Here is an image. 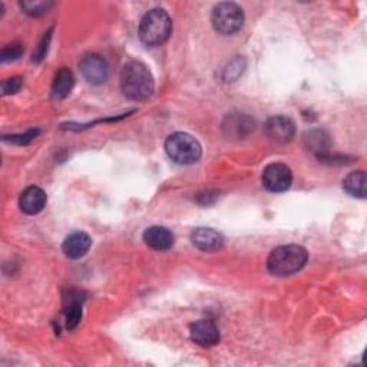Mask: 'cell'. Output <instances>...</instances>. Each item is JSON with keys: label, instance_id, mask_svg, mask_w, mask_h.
Segmentation results:
<instances>
[{"label": "cell", "instance_id": "9a60e30c", "mask_svg": "<svg viewBox=\"0 0 367 367\" xmlns=\"http://www.w3.org/2000/svg\"><path fill=\"white\" fill-rule=\"evenodd\" d=\"M191 241L201 251H215L224 244L222 236L211 228H197L191 234Z\"/></svg>", "mask_w": 367, "mask_h": 367}, {"label": "cell", "instance_id": "d6986e66", "mask_svg": "<svg viewBox=\"0 0 367 367\" xmlns=\"http://www.w3.org/2000/svg\"><path fill=\"white\" fill-rule=\"evenodd\" d=\"M52 6V2H44V0H35V2L33 0H25V2H20L22 11L29 16H42L48 13Z\"/></svg>", "mask_w": 367, "mask_h": 367}, {"label": "cell", "instance_id": "44dd1931", "mask_svg": "<svg viewBox=\"0 0 367 367\" xmlns=\"http://www.w3.org/2000/svg\"><path fill=\"white\" fill-rule=\"evenodd\" d=\"M51 37H52V30H49L48 33H44V36H43L42 40L39 42L37 48H36L35 52H33V58H32V61H33L35 64H40V62L44 59L46 54H48Z\"/></svg>", "mask_w": 367, "mask_h": 367}, {"label": "cell", "instance_id": "6da1fadb", "mask_svg": "<svg viewBox=\"0 0 367 367\" xmlns=\"http://www.w3.org/2000/svg\"><path fill=\"white\" fill-rule=\"evenodd\" d=\"M121 89L131 101H145L155 89L152 73L141 62H129L121 72Z\"/></svg>", "mask_w": 367, "mask_h": 367}, {"label": "cell", "instance_id": "cb8c5ba5", "mask_svg": "<svg viewBox=\"0 0 367 367\" xmlns=\"http://www.w3.org/2000/svg\"><path fill=\"white\" fill-rule=\"evenodd\" d=\"M37 135V131H29L25 135H13V136H6L5 140L11 141V143H16L19 145H26L28 143H30L33 138Z\"/></svg>", "mask_w": 367, "mask_h": 367}, {"label": "cell", "instance_id": "7402d4cb", "mask_svg": "<svg viewBox=\"0 0 367 367\" xmlns=\"http://www.w3.org/2000/svg\"><path fill=\"white\" fill-rule=\"evenodd\" d=\"M22 55H23V46L20 43H12V44H8L6 48L2 51L0 58H2V62L6 64V62L18 61Z\"/></svg>", "mask_w": 367, "mask_h": 367}, {"label": "cell", "instance_id": "5bb4252c", "mask_svg": "<svg viewBox=\"0 0 367 367\" xmlns=\"http://www.w3.org/2000/svg\"><path fill=\"white\" fill-rule=\"evenodd\" d=\"M303 143L304 147L315 154L318 158L325 157L329 154L330 150V136L327 135L326 131H321V129H311L308 132L304 133L303 136Z\"/></svg>", "mask_w": 367, "mask_h": 367}, {"label": "cell", "instance_id": "603a6c76", "mask_svg": "<svg viewBox=\"0 0 367 367\" xmlns=\"http://www.w3.org/2000/svg\"><path fill=\"white\" fill-rule=\"evenodd\" d=\"M22 85H23V79L19 78V76L6 79V80L2 83V94H4V95H13V94H16V92L20 90Z\"/></svg>", "mask_w": 367, "mask_h": 367}, {"label": "cell", "instance_id": "e0dca14e", "mask_svg": "<svg viewBox=\"0 0 367 367\" xmlns=\"http://www.w3.org/2000/svg\"><path fill=\"white\" fill-rule=\"evenodd\" d=\"M80 294L71 291L69 297L65 299V317H66V327L69 330L75 329L82 317V300H79Z\"/></svg>", "mask_w": 367, "mask_h": 367}, {"label": "cell", "instance_id": "3957f363", "mask_svg": "<svg viewBox=\"0 0 367 367\" xmlns=\"http://www.w3.org/2000/svg\"><path fill=\"white\" fill-rule=\"evenodd\" d=\"M172 32V20L164 9L147 12L140 23V37L147 46L165 43Z\"/></svg>", "mask_w": 367, "mask_h": 367}, {"label": "cell", "instance_id": "7a4b0ae2", "mask_svg": "<svg viewBox=\"0 0 367 367\" xmlns=\"http://www.w3.org/2000/svg\"><path fill=\"white\" fill-rule=\"evenodd\" d=\"M308 260V253L304 247L289 244L274 248L267 258V270L275 277H287L300 271Z\"/></svg>", "mask_w": 367, "mask_h": 367}, {"label": "cell", "instance_id": "4fadbf2b", "mask_svg": "<svg viewBox=\"0 0 367 367\" xmlns=\"http://www.w3.org/2000/svg\"><path fill=\"white\" fill-rule=\"evenodd\" d=\"M46 201H48V198H46V194L42 188L29 187L20 194L19 207L25 214L35 215V214H39L44 208Z\"/></svg>", "mask_w": 367, "mask_h": 367}, {"label": "cell", "instance_id": "2e32d148", "mask_svg": "<svg viewBox=\"0 0 367 367\" xmlns=\"http://www.w3.org/2000/svg\"><path fill=\"white\" fill-rule=\"evenodd\" d=\"M75 85V76L71 69L68 68H61L54 79L52 83V97L54 100H65Z\"/></svg>", "mask_w": 367, "mask_h": 367}, {"label": "cell", "instance_id": "9c48e42d", "mask_svg": "<svg viewBox=\"0 0 367 367\" xmlns=\"http://www.w3.org/2000/svg\"><path fill=\"white\" fill-rule=\"evenodd\" d=\"M255 128L253 118L244 114H231L222 122V132L228 140H244Z\"/></svg>", "mask_w": 367, "mask_h": 367}, {"label": "cell", "instance_id": "5b68a950", "mask_svg": "<svg viewBox=\"0 0 367 367\" xmlns=\"http://www.w3.org/2000/svg\"><path fill=\"white\" fill-rule=\"evenodd\" d=\"M211 23L221 35H234L244 25V12L237 4L233 2L218 4L212 11Z\"/></svg>", "mask_w": 367, "mask_h": 367}, {"label": "cell", "instance_id": "277c9868", "mask_svg": "<svg viewBox=\"0 0 367 367\" xmlns=\"http://www.w3.org/2000/svg\"><path fill=\"white\" fill-rule=\"evenodd\" d=\"M168 157L179 165L195 164L203 154V148L195 138L187 132H175L165 143Z\"/></svg>", "mask_w": 367, "mask_h": 367}, {"label": "cell", "instance_id": "7c38bea8", "mask_svg": "<svg viewBox=\"0 0 367 367\" xmlns=\"http://www.w3.org/2000/svg\"><path fill=\"white\" fill-rule=\"evenodd\" d=\"M90 246H92L90 237L83 231H76V233L69 234L65 239V241L62 244V251L68 258L78 260L89 251Z\"/></svg>", "mask_w": 367, "mask_h": 367}, {"label": "cell", "instance_id": "30bf717a", "mask_svg": "<svg viewBox=\"0 0 367 367\" xmlns=\"http://www.w3.org/2000/svg\"><path fill=\"white\" fill-rule=\"evenodd\" d=\"M190 333L193 342L203 347H211L219 342V330L211 320L195 321L190 327Z\"/></svg>", "mask_w": 367, "mask_h": 367}, {"label": "cell", "instance_id": "ac0fdd59", "mask_svg": "<svg viewBox=\"0 0 367 367\" xmlns=\"http://www.w3.org/2000/svg\"><path fill=\"white\" fill-rule=\"evenodd\" d=\"M366 172L364 171H354L350 172L344 179H343V188L347 194L357 197V198H364L366 197Z\"/></svg>", "mask_w": 367, "mask_h": 367}, {"label": "cell", "instance_id": "8fae6325", "mask_svg": "<svg viewBox=\"0 0 367 367\" xmlns=\"http://www.w3.org/2000/svg\"><path fill=\"white\" fill-rule=\"evenodd\" d=\"M144 241L150 248L155 251H167L174 246L175 237L168 228L154 225L145 229Z\"/></svg>", "mask_w": 367, "mask_h": 367}, {"label": "cell", "instance_id": "8992f818", "mask_svg": "<svg viewBox=\"0 0 367 367\" xmlns=\"http://www.w3.org/2000/svg\"><path fill=\"white\" fill-rule=\"evenodd\" d=\"M263 186L270 193H284L291 187L293 174L291 169L282 162H274L265 167L263 171Z\"/></svg>", "mask_w": 367, "mask_h": 367}, {"label": "cell", "instance_id": "ffe728a7", "mask_svg": "<svg viewBox=\"0 0 367 367\" xmlns=\"http://www.w3.org/2000/svg\"><path fill=\"white\" fill-rule=\"evenodd\" d=\"M246 68V61L244 59H236L228 65V68L224 71V80L227 82H234L241 76Z\"/></svg>", "mask_w": 367, "mask_h": 367}, {"label": "cell", "instance_id": "ba28073f", "mask_svg": "<svg viewBox=\"0 0 367 367\" xmlns=\"http://www.w3.org/2000/svg\"><path fill=\"white\" fill-rule=\"evenodd\" d=\"M79 71L92 85H101L108 79V64L97 54L85 55L79 62Z\"/></svg>", "mask_w": 367, "mask_h": 367}, {"label": "cell", "instance_id": "52a82bcc", "mask_svg": "<svg viewBox=\"0 0 367 367\" xmlns=\"http://www.w3.org/2000/svg\"><path fill=\"white\" fill-rule=\"evenodd\" d=\"M264 132L270 141L275 144H287L296 135V125L287 116L275 115L267 119L264 124Z\"/></svg>", "mask_w": 367, "mask_h": 367}]
</instances>
